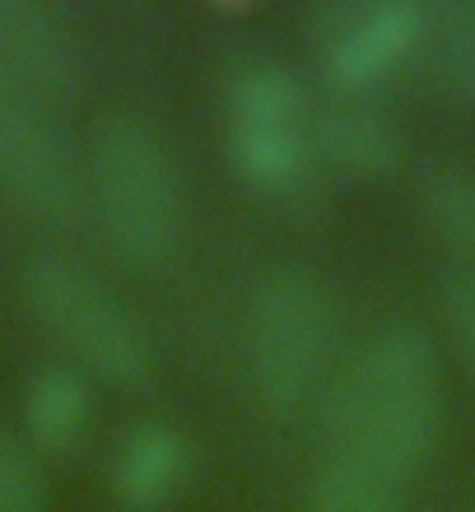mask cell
Masks as SVG:
<instances>
[{"mask_svg":"<svg viewBox=\"0 0 475 512\" xmlns=\"http://www.w3.org/2000/svg\"><path fill=\"white\" fill-rule=\"evenodd\" d=\"M443 429L438 354L415 326H387L340 364L322 401V433L331 461L382 480H410L434 457Z\"/></svg>","mask_w":475,"mask_h":512,"instance_id":"1","label":"cell"},{"mask_svg":"<svg viewBox=\"0 0 475 512\" xmlns=\"http://www.w3.org/2000/svg\"><path fill=\"white\" fill-rule=\"evenodd\" d=\"M84 201L108 247L131 266L163 270L182 252L187 205L177 163L159 135L131 112H108L89 135Z\"/></svg>","mask_w":475,"mask_h":512,"instance_id":"2","label":"cell"},{"mask_svg":"<svg viewBox=\"0 0 475 512\" xmlns=\"http://www.w3.org/2000/svg\"><path fill=\"white\" fill-rule=\"evenodd\" d=\"M24 298L47 336L75 359V368L98 373L112 387H140L150 378V340L140 331L117 289L75 252H38L24 266Z\"/></svg>","mask_w":475,"mask_h":512,"instance_id":"3","label":"cell"},{"mask_svg":"<svg viewBox=\"0 0 475 512\" xmlns=\"http://www.w3.org/2000/svg\"><path fill=\"white\" fill-rule=\"evenodd\" d=\"M247 378L271 415H294L336 350V303L303 266L266 270L247 298Z\"/></svg>","mask_w":475,"mask_h":512,"instance_id":"4","label":"cell"},{"mask_svg":"<svg viewBox=\"0 0 475 512\" xmlns=\"http://www.w3.org/2000/svg\"><path fill=\"white\" fill-rule=\"evenodd\" d=\"M229 154L261 191H289L313 159V131L303 117L294 70L257 56L233 70L229 84Z\"/></svg>","mask_w":475,"mask_h":512,"instance_id":"5","label":"cell"},{"mask_svg":"<svg viewBox=\"0 0 475 512\" xmlns=\"http://www.w3.org/2000/svg\"><path fill=\"white\" fill-rule=\"evenodd\" d=\"M0 191L42 224H70L84 205L75 149L52 122V108L0 84Z\"/></svg>","mask_w":475,"mask_h":512,"instance_id":"6","label":"cell"},{"mask_svg":"<svg viewBox=\"0 0 475 512\" xmlns=\"http://www.w3.org/2000/svg\"><path fill=\"white\" fill-rule=\"evenodd\" d=\"M424 5L410 0H378V5H350L331 10L322 28V66L336 89L359 94L368 84L387 80L410 52L424 42Z\"/></svg>","mask_w":475,"mask_h":512,"instance_id":"7","label":"cell"},{"mask_svg":"<svg viewBox=\"0 0 475 512\" xmlns=\"http://www.w3.org/2000/svg\"><path fill=\"white\" fill-rule=\"evenodd\" d=\"M80 80L84 56L66 19L33 0H0V84L52 108Z\"/></svg>","mask_w":475,"mask_h":512,"instance_id":"8","label":"cell"},{"mask_svg":"<svg viewBox=\"0 0 475 512\" xmlns=\"http://www.w3.org/2000/svg\"><path fill=\"white\" fill-rule=\"evenodd\" d=\"M313 154L345 182H378L392 177L401 163V131L368 103H331L317 112Z\"/></svg>","mask_w":475,"mask_h":512,"instance_id":"9","label":"cell"},{"mask_svg":"<svg viewBox=\"0 0 475 512\" xmlns=\"http://www.w3.org/2000/svg\"><path fill=\"white\" fill-rule=\"evenodd\" d=\"M182 475H187V443L168 424H136L112 461V489L136 512L163 508L177 494Z\"/></svg>","mask_w":475,"mask_h":512,"instance_id":"10","label":"cell"},{"mask_svg":"<svg viewBox=\"0 0 475 512\" xmlns=\"http://www.w3.org/2000/svg\"><path fill=\"white\" fill-rule=\"evenodd\" d=\"M24 424L28 443L42 452H66L89 424V387L84 373L70 364H52L33 373L24 391Z\"/></svg>","mask_w":475,"mask_h":512,"instance_id":"11","label":"cell"},{"mask_svg":"<svg viewBox=\"0 0 475 512\" xmlns=\"http://www.w3.org/2000/svg\"><path fill=\"white\" fill-rule=\"evenodd\" d=\"M424 56L448 94L475 103V0H448L424 14Z\"/></svg>","mask_w":475,"mask_h":512,"instance_id":"12","label":"cell"},{"mask_svg":"<svg viewBox=\"0 0 475 512\" xmlns=\"http://www.w3.org/2000/svg\"><path fill=\"white\" fill-rule=\"evenodd\" d=\"M420 205L429 229L462 261L457 270L475 275V173H466V168H429L420 182Z\"/></svg>","mask_w":475,"mask_h":512,"instance_id":"13","label":"cell"},{"mask_svg":"<svg viewBox=\"0 0 475 512\" xmlns=\"http://www.w3.org/2000/svg\"><path fill=\"white\" fill-rule=\"evenodd\" d=\"M308 512H406L401 508V485L368 475L345 461H326L322 475L313 480Z\"/></svg>","mask_w":475,"mask_h":512,"instance_id":"14","label":"cell"},{"mask_svg":"<svg viewBox=\"0 0 475 512\" xmlns=\"http://www.w3.org/2000/svg\"><path fill=\"white\" fill-rule=\"evenodd\" d=\"M47 485L42 466L19 438L0 433V512H42Z\"/></svg>","mask_w":475,"mask_h":512,"instance_id":"15","label":"cell"},{"mask_svg":"<svg viewBox=\"0 0 475 512\" xmlns=\"http://www.w3.org/2000/svg\"><path fill=\"white\" fill-rule=\"evenodd\" d=\"M443 322H448L452 345L462 354V368L475 387V275L452 270L443 280Z\"/></svg>","mask_w":475,"mask_h":512,"instance_id":"16","label":"cell"}]
</instances>
